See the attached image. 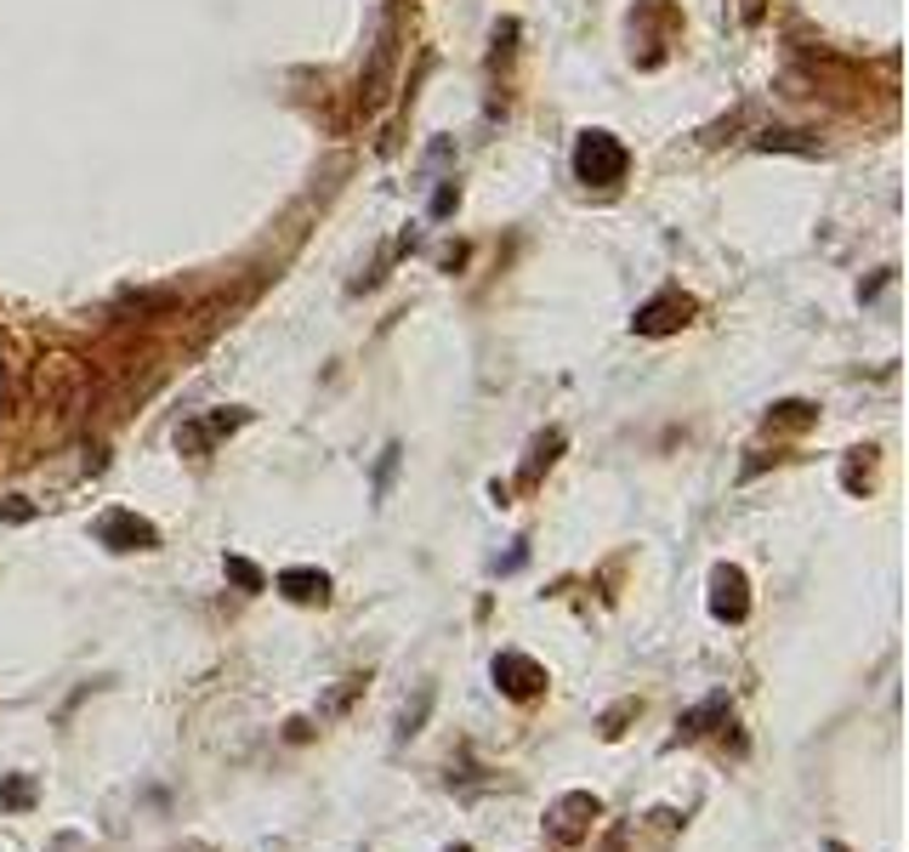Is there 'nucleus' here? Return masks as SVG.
Listing matches in <instances>:
<instances>
[{
  "label": "nucleus",
  "instance_id": "1",
  "mask_svg": "<svg viewBox=\"0 0 909 852\" xmlns=\"http://www.w3.org/2000/svg\"><path fill=\"white\" fill-rule=\"evenodd\" d=\"M625 165H631V154L620 148V137L580 131V142H574V177L586 183V188H620Z\"/></svg>",
  "mask_w": 909,
  "mask_h": 852
},
{
  "label": "nucleus",
  "instance_id": "2",
  "mask_svg": "<svg viewBox=\"0 0 909 852\" xmlns=\"http://www.w3.org/2000/svg\"><path fill=\"white\" fill-rule=\"evenodd\" d=\"M602 807H597V795H586V790H569V795H558L546 807V836L558 841V847H574V841H586L592 836V818H597Z\"/></svg>",
  "mask_w": 909,
  "mask_h": 852
},
{
  "label": "nucleus",
  "instance_id": "3",
  "mask_svg": "<svg viewBox=\"0 0 909 852\" xmlns=\"http://www.w3.org/2000/svg\"><path fill=\"white\" fill-rule=\"evenodd\" d=\"M97 540L114 546V551H154L160 529L148 517H137V512H109L103 523H97Z\"/></svg>",
  "mask_w": 909,
  "mask_h": 852
},
{
  "label": "nucleus",
  "instance_id": "4",
  "mask_svg": "<svg viewBox=\"0 0 909 852\" xmlns=\"http://www.w3.org/2000/svg\"><path fill=\"white\" fill-rule=\"evenodd\" d=\"M711 614H717V619H727V625H739V619L750 614V586H745V568L722 563V568L711 574Z\"/></svg>",
  "mask_w": 909,
  "mask_h": 852
},
{
  "label": "nucleus",
  "instance_id": "5",
  "mask_svg": "<svg viewBox=\"0 0 909 852\" xmlns=\"http://www.w3.org/2000/svg\"><path fill=\"white\" fill-rule=\"evenodd\" d=\"M495 688L507 699H535L546 688V671L528 660V654H500L495 660Z\"/></svg>",
  "mask_w": 909,
  "mask_h": 852
},
{
  "label": "nucleus",
  "instance_id": "6",
  "mask_svg": "<svg viewBox=\"0 0 909 852\" xmlns=\"http://www.w3.org/2000/svg\"><path fill=\"white\" fill-rule=\"evenodd\" d=\"M688 313H694L688 296H653V302L631 318V330H637V336H671V330L688 324Z\"/></svg>",
  "mask_w": 909,
  "mask_h": 852
},
{
  "label": "nucleus",
  "instance_id": "7",
  "mask_svg": "<svg viewBox=\"0 0 909 852\" xmlns=\"http://www.w3.org/2000/svg\"><path fill=\"white\" fill-rule=\"evenodd\" d=\"M245 421H250V410H216L206 421L183 426V433H176V449H211L222 433H234V426H245Z\"/></svg>",
  "mask_w": 909,
  "mask_h": 852
},
{
  "label": "nucleus",
  "instance_id": "8",
  "mask_svg": "<svg viewBox=\"0 0 909 852\" xmlns=\"http://www.w3.org/2000/svg\"><path fill=\"white\" fill-rule=\"evenodd\" d=\"M279 591L290 597V603H324V597H331V580H324L319 568H285Z\"/></svg>",
  "mask_w": 909,
  "mask_h": 852
},
{
  "label": "nucleus",
  "instance_id": "9",
  "mask_svg": "<svg viewBox=\"0 0 909 852\" xmlns=\"http://www.w3.org/2000/svg\"><path fill=\"white\" fill-rule=\"evenodd\" d=\"M717 722H727V693H711L705 705H694L688 716L676 722V739H699V734H711Z\"/></svg>",
  "mask_w": 909,
  "mask_h": 852
},
{
  "label": "nucleus",
  "instance_id": "10",
  "mask_svg": "<svg viewBox=\"0 0 909 852\" xmlns=\"http://www.w3.org/2000/svg\"><path fill=\"white\" fill-rule=\"evenodd\" d=\"M35 801V779L29 773H12L7 785H0V813H17V807H29Z\"/></svg>",
  "mask_w": 909,
  "mask_h": 852
},
{
  "label": "nucleus",
  "instance_id": "11",
  "mask_svg": "<svg viewBox=\"0 0 909 852\" xmlns=\"http://www.w3.org/2000/svg\"><path fill=\"white\" fill-rule=\"evenodd\" d=\"M558 449H563V433H546V438L535 443V455H528L523 478H540V466H551V461H558Z\"/></svg>",
  "mask_w": 909,
  "mask_h": 852
},
{
  "label": "nucleus",
  "instance_id": "12",
  "mask_svg": "<svg viewBox=\"0 0 909 852\" xmlns=\"http://www.w3.org/2000/svg\"><path fill=\"white\" fill-rule=\"evenodd\" d=\"M222 568H227V580L245 586V591H262V586H267V580H262V568H257V563H245V557H227Z\"/></svg>",
  "mask_w": 909,
  "mask_h": 852
},
{
  "label": "nucleus",
  "instance_id": "13",
  "mask_svg": "<svg viewBox=\"0 0 909 852\" xmlns=\"http://www.w3.org/2000/svg\"><path fill=\"white\" fill-rule=\"evenodd\" d=\"M426 711H433V688H426V693L415 699V705H410V711H403V722H398V734H403V739H410V734H421V722H426Z\"/></svg>",
  "mask_w": 909,
  "mask_h": 852
},
{
  "label": "nucleus",
  "instance_id": "14",
  "mask_svg": "<svg viewBox=\"0 0 909 852\" xmlns=\"http://www.w3.org/2000/svg\"><path fill=\"white\" fill-rule=\"evenodd\" d=\"M773 421H785V426H807V421H813V404H796V398H790V404H779V410H773Z\"/></svg>",
  "mask_w": 909,
  "mask_h": 852
},
{
  "label": "nucleus",
  "instance_id": "15",
  "mask_svg": "<svg viewBox=\"0 0 909 852\" xmlns=\"http://www.w3.org/2000/svg\"><path fill=\"white\" fill-rule=\"evenodd\" d=\"M625 716H637V699H625V705H614L609 716H602V734H609V739H614V734H620V722H625Z\"/></svg>",
  "mask_w": 909,
  "mask_h": 852
},
{
  "label": "nucleus",
  "instance_id": "16",
  "mask_svg": "<svg viewBox=\"0 0 909 852\" xmlns=\"http://www.w3.org/2000/svg\"><path fill=\"white\" fill-rule=\"evenodd\" d=\"M0 517H12V523H23V517H35V506H29V500H7V506H0Z\"/></svg>",
  "mask_w": 909,
  "mask_h": 852
},
{
  "label": "nucleus",
  "instance_id": "17",
  "mask_svg": "<svg viewBox=\"0 0 909 852\" xmlns=\"http://www.w3.org/2000/svg\"><path fill=\"white\" fill-rule=\"evenodd\" d=\"M46 852H86V841H80V836H58V841L46 847Z\"/></svg>",
  "mask_w": 909,
  "mask_h": 852
},
{
  "label": "nucleus",
  "instance_id": "18",
  "mask_svg": "<svg viewBox=\"0 0 909 852\" xmlns=\"http://www.w3.org/2000/svg\"><path fill=\"white\" fill-rule=\"evenodd\" d=\"M449 852H472V847H449Z\"/></svg>",
  "mask_w": 909,
  "mask_h": 852
}]
</instances>
